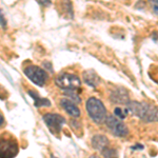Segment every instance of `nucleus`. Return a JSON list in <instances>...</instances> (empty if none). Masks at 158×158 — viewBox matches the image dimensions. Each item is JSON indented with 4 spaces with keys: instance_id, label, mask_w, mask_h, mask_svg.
I'll use <instances>...</instances> for the list:
<instances>
[{
    "instance_id": "nucleus-1",
    "label": "nucleus",
    "mask_w": 158,
    "mask_h": 158,
    "mask_svg": "<svg viewBox=\"0 0 158 158\" xmlns=\"http://www.w3.org/2000/svg\"><path fill=\"white\" fill-rule=\"evenodd\" d=\"M130 113L138 117L142 121L157 122L158 121V108L152 103L139 102V101H130L127 106Z\"/></svg>"
},
{
    "instance_id": "nucleus-2",
    "label": "nucleus",
    "mask_w": 158,
    "mask_h": 158,
    "mask_svg": "<svg viewBox=\"0 0 158 158\" xmlns=\"http://www.w3.org/2000/svg\"><path fill=\"white\" fill-rule=\"evenodd\" d=\"M85 106L89 116L95 123L102 124L106 122L108 115H106V109L102 101L95 97H91L86 101Z\"/></svg>"
},
{
    "instance_id": "nucleus-3",
    "label": "nucleus",
    "mask_w": 158,
    "mask_h": 158,
    "mask_svg": "<svg viewBox=\"0 0 158 158\" xmlns=\"http://www.w3.org/2000/svg\"><path fill=\"white\" fill-rule=\"evenodd\" d=\"M18 153V143L9 133L0 135V158H14Z\"/></svg>"
},
{
    "instance_id": "nucleus-4",
    "label": "nucleus",
    "mask_w": 158,
    "mask_h": 158,
    "mask_svg": "<svg viewBox=\"0 0 158 158\" xmlns=\"http://www.w3.org/2000/svg\"><path fill=\"white\" fill-rule=\"evenodd\" d=\"M55 83L58 88L62 89L64 91H76L80 89L81 80L74 74L62 73L56 77Z\"/></svg>"
},
{
    "instance_id": "nucleus-5",
    "label": "nucleus",
    "mask_w": 158,
    "mask_h": 158,
    "mask_svg": "<svg viewBox=\"0 0 158 158\" xmlns=\"http://www.w3.org/2000/svg\"><path fill=\"white\" fill-rule=\"evenodd\" d=\"M24 74L33 83L40 86L44 85V83L48 80V73L36 65H30V67L25 68Z\"/></svg>"
},
{
    "instance_id": "nucleus-6",
    "label": "nucleus",
    "mask_w": 158,
    "mask_h": 158,
    "mask_svg": "<svg viewBox=\"0 0 158 158\" xmlns=\"http://www.w3.org/2000/svg\"><path fill=\"white\" fill-rule=\"evenodd\" d=\"M106 128L114 136L117 137H126L129 134V130L127 126L121 120L116 118L115 116H108L106 120Z\"/></svg>"
},
{
    "instance_id": "nucleus-7",
    "label": "nucleus",
    "mask_w": 158,
    "mask_h": 158,
    "mask_svg": "<svg viewBox=\"0 0 158 158\" xmlns=\"http://www.w3.org/2000/svg\"><path fill=\"white\" fill-rule=\"evenodd\" d=\"M43 120H44L47 127L51 131V133H53L54 135L59 134L61 129H62V126L65 123L64 117H62L59 114H54V113L45 114L43 116Z\"/></svg>"
},
{
    "instance_id": "nucleus-8",
    "label": "nucleus",
    "mask_w": 158,
    "mask_h": 158,
    "mask_svg": "<svg viewBox=\"0 0 158 158\" xmlns=\"http://www.w3.org/2000/svg\"><path fill=\"white\" fill-rule=\"evenodd\" d=\"M110 99L112 102L118 103V104H126L128 106L130 103V98L128 92L124 90L123 88H115L111 92Z\"/></svg>"
},
{
    "instance_id": "nucleus-9",
    "label": "nucleus",
    "mask_w": 158,
    "mask_h": 158,
    "mask_svg": "<svg viewBox=\"0 0 158 158\" xmlns=\"http://www.w3.org/2000/svg\"><path fill=\"white\" fill-rule=\"evenodd\" d=\"M109 139L104 135H95V136L92 138V147L99 152H103L104 150L108 149L109 147Z\"/></svg>"
},
{
    "instance_id": "nucleus-10",
    "label": "nucleus",
    "mask_w": 158,
    "mask_h": 158,
    "mask_svg": "<svg viewBox=\"0 0 158 158\" xmlns=\"http://www.w3.org/2000/svg\"><path fill=\"white\" fill-rule=\"evenodd\" d=\"M82 78L89 86L96 88L100 82V77L94 70H86L82 74Z\"/></svg>"
},
{
    "instance_id": "nucleus-11",
    "label": "nucleus",
    "mask_w": 158,
    "mask_h": 158,
    "mask_svg": "<svg viewBox=\"0 0 158 158\" xmlns=\"http://www.w3.org/2000/svg\"><path fill=\"white\" fill-rule=\"evenodd\" d=\"M60 104L62 109L72 117H79L80 116V111H79L78 106H76L75 102L71 101L70 99H61Z\"/></svg>"
},
{
    "instance_id": "nucleus-12",
    "label": "nucleus",
    "mask_w": 158,
    "mask_h": 158,
    "mask_svg": "<svg viewBox=\"0 0 158 158\" xmlns=\"http://www.w3.org/2000/svg\"><path fill=\"white\" fill-rule=\"evenodd\" d=\"M29 94L30 96L34 99V103L36 106H51V102L49 99H45V98H41L37 95L36 92L34 91H29Z\"/></svg>"
},
{
    "instance_id": "nucleus-13",
    "label": "nucleus",
    "mask_w": 158,
    "mask_h": 158,
    "mask_svg": "<svg viewBox=\"0 0 158 158\" xmlns=\"http://www.w3.org/2000/svg\"><path fill=\"white\" fill-rule=\"evenodd\" d=\"M128 113H129L128 109H121V108H119V106L114 109V115H115L116 118H118L119 120H122V119L126 118Z\"/></svg>"
},
{
    "instance_id": "nucleus-14",
    "label": "nucleus",
    "mask_w": 158,
    "mask_h": 158,
    "mask_svg": "<svg viewBox=\"0 0 158 158\" xmlns=\"http://www.w3.org/2000/svg\"><path fill=\"white\" fill-rule=\"evenodd\" d=\"M68 97L71 98V101L73 102H76V103H79L80 102V97L78 96V94L76 93V91H65V94Z\"/></svg>"
},
{
    "instance_id": "nucleus-15",
    "label": "nucleus",
    "mask_w": 158,
    "mask_h": 158,
    "mask_svg": "<svg viewBox=\"0 0 158 158\" xmlns=\"http://www.w3.org/2000/svg\"><path fill=\"white\" fill-rule=\"evenodd\" d=\"M103 154V158H118V155H117V152L114 149H106L102 152Z\"/></svg>"
},
{
    "instance_id": "nucleus-16",
    "label": "nucleus",
    "mask_w": 158,
    "mask_h": 158,
    "mask_svg": "<svg viewBox=\"0 0 158 158\" xmlns=\"http://www.w3.org/2000/svg\"><path fill=\"white\" fill-rule=\"evenodd\" d=\"M152 4V9H153V12L155 13V15L158 16V1L157 0H154V1L151 2Z\"/></svg>"
},
{
    "instance_id": "nucleus-17",
    "label": "nucleus",
    "mask_w": 158,
    "mask_h": 158,
    "mask_svg": "<svg viewBox=\"0 0 158 158\" xmlns=\"http://www.w3.org/2000/svg\"><path fill=\"white\" fill-rule=\"evenodd\" d=\"M0 24L2 25V27H6V21L4 20V16H3V13L0 10Z\"/></svg>"
},
{
    "instance_id": "nucleus-18",
    "label": "nucleus",
    "mask_w": 158,
    "mask_h": 158,
    "mask_svg": "<svg viewBox=\"0 0 158 158\" xmlns=\"http://www.w3.org/2000/svg\"><path fill=\"white\" fill-rule=\"evenodd\" d=\"M152 38H153V40L154 41H156L158 43V32H155V33H153V35H152Z\"/></svg>"
},
{
    "instance_id": "nucleus-19",
    "label": "nucleus",
    "mask_w": 158,
    "mask_h": 158,
    "mask_svg": "<svg viewBox=\"0 0 158 158\" xmlns=\"http://www.w3.org/2000/svg\"><path fill=\"white\" fill-rule=\"evenodd\" d=\"M3 123H4V117H3V115L1 114V112H0V127H1Z\"/></svg>"
},
{
    "instance_id": "nucleus-20",
    "label": "nucleus",
    "mask_w": 158,
    "mask_h": 158,
    "mask_svg": "<svg viewBox=\"0 0 158 158\" xmlns=\"http://www.w3.org/2000/svg\"><path fill=\"white\" fill-rule=\"evenodd\" d=\"M90 158H99L98 156H95V155H93V156H91Z\"/></svg>"
},
{
    "instance_id": "nucleus-21",
    "label": "nucleus",
    "mask_w": 158,
    "mask_h": 158,
    "mask_svg": "<svg viewBox=\"0 0 158 158\" xmlns=\"http://www.w3.org/2000/svg\"><path fill=\"white\" fill-rule=\"evenodd\" d=\"M52 158H55V157H52Z\"/></svg>"
}]
</instances>
